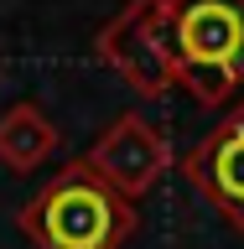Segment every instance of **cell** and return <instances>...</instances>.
Wrapping results in <instances>:
<instances>
[{"label": "cell", "mask_w": 244, "mask_h": 249, "mask_svg": "<svg viewBox=\"0 0 244 249\" xmlns=\"http://www.w3.org/2000/svg\"><path fill=\"white\" fill-rule=\"evenodd\" d=\"M94 57L114 68L140 99L171 93L177 68H171V47H167V0H125V11L99 26Z\"/></svg>", "instance_id": "3957f363"}, {"label": "cell", "mask_w": 244, "mask_h": 249, "mask_svg": "<svg viewBox=\"0 0 244 249\" xmlns=\"http://www.w3.org/2000/svg\"><path fill=\"white\" fill-rule=\"evenodd\" d=\"M167 47L198 104H229L244 83V0H167Z\"/></svg>", "instance_id": "7a4b0ae2"}, {"label": "cell", "mask_w": 244, "mask_h": 249, "mask_svg": "<svg viewBox=\"0 0 244 249\" xmlns=\"http://www.w3.org/2000/svg\"><path fill=\"white\" fill-rule=\"evenodd\" d=\"M16 229L37 249H125L140 229V213L89 161H68L37 197L16 208Z\"/></svg>", "instance_id": "6da1fadb"}, {"label": "cell", "mask_w": 244, "mask_h": 249, "mask_svg": "<svg viewBox=\"0 0 244 249\" xmlns=\"http://www.w3.org/2000/svg\"><path fill=\"white\" fill-rule=\"evenodd\" d=\"M57 124L47 120L42 104H31V99H21V104H11L5 114H0V166L11 171H37L42 161H52L57 156Z\"/></svg>", "instance_id": "8992f818"}, {"label": "cell", "mask_w": 244, "mask_h": 249, "mask_svg": "<svg viewBox=\"0 0 244 249\" xmlns=\"http://www.w3.org/2000/svg\"><path fill=\"white\" fill-rule=\"evenodd\" d=\"M99 177H104L114 192H120L125 202H135L146 197L161 177H167L171 166V145L167 135L156 130L146 114H135V109H125L120 120H109L104 124V135L89 145V156H83Z\"/></svg>", "instance_id": "277c9868"}, {"label": "cell", "mask_w": 244, "mask_h": 249, "mask_svg": "<svg viewBox=\"0 0 244 249\" xmlns=\"http://www.w3.org/2000/svg\"><path fill=\"white\" fill-rule=\"evenodd\" d=\"M182 177L192 182V192H203L218 208V218L229 229L244 233V104H234L182 156Z\"/></svg>", "instance_id": "5b68a950"}]
</instances>
